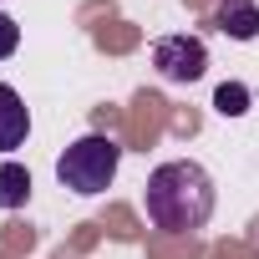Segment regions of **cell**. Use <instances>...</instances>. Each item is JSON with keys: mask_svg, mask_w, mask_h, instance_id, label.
<instances>
[{"mask_svg": "<svg viewBox=\"0 0 259 259\" xmlns=\"http://www.w3.org/2000/svg\"><path fill=\"white\" fill-rule=\"evenodd\" d=\"M213 203H219L213 178L193 158H178V163H163L148 173L143 208H148V224L163 234H198L213 219Z\"/></svg>", "mask_w": 259, "mask_h": 259, "instance_id": "cell-1", "label": "cell"}, {"mask_svg": "<svg viewBox=\"0 0 259 259\" xmlns=\"http://www.w3.org/2000/svg\"><path fill=\"white\" fill-rule=\"evenodd\" d=\"M117 163H122V143L107 138V133H87V138H76L56 158V183L71 188V193H81V198H97V193L112 188Z\"/></svg>", "mask_w": 259, "mask_h": 259, "instance_id": "cell-2", "label": "cell"}, {"mask_svg": "<svg viewBox=\"0 0 259 259\" xmlns=\"http://www.w3.org/2000/svg\"><path fill=\"white\" fill-rule=\"evenodd\" d=\"M153 66H158V76L163 81H178V87H188V81H198L203 71H208V46L198 41V36H163L158 46H153Z\"/></svg>", "mask_w": 259, "mask_h": 259, "instance_id": "cell-3", "label": "cell"}, {"mask_svg": "<svg viewBox=\"0 0 259 259\" xmlns=\"http://www.w3.org/2000/svg\"><path fill=\"white\" fill-rule=\"evenodd\" d=\"M26 138H31V112H26L16 87L0 81V153H16Z\"/></svg>", "mask_w": 259, "mask_h": 259, "instance_id": "cell-4", "label": "cell"}, {"mask_svg": "<svg viewBox=\"0 0 259 259\" xmlns=\"http://www.w3.org/2000/svg\"><path fill=\"white\" fill-rule=\"evenodd\" d=\"M213 26L229 41H254L259 36V0H219L213 6Z\"/></svg>", "mask_w": 259, "mask_h": 259, "instance_id": "cell-5", "label": "cell"}, {"mask_svg": "<svg viewBox=\"0 0 259 259\" xmlns=\"http://www.w3.org/2000/svg\"><path fill=\"white\" fill-rule=\"evenodd\" d=\"M31 203V173L21 163H0V208H26Z\"/></svg>", "mask_w": 259, "mask_h": 259, "instance_id": "cell-6", "label": "cell"}, {"mask_svg": "<svg viewBox=\"0 0 259 259\" xmlns=\"http://www.w3.org/2000/svg\"><path fill=\"white\" fill-rule=\"evenodd\" d=\"M219 112L224 117H239V112H249V87H239V81H229V87H219Z\"/></svg>", "mask_w": 259, "mask_h": 259, "instance_id": "cell-7", "label": "cell"}, {"mask_svg": "<svg viewBox=\"0 0 259 259\" xmlns=\"http://www.w3.org/2000/svg\"><path fill=\"white\" fill-rule=\"evenodd\" d=\"M16 46H21V26H16L6 11H0V61H11V56H16Z\"/></svg>", "mask_w": 259, "mask_h": 259, "instance_id": "cell-8", "label": "cell"}]
</instances>
